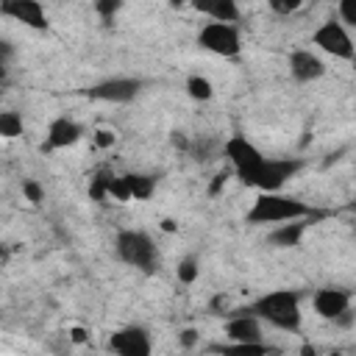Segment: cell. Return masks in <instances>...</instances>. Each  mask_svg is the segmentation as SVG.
<instances>
[{"label": "cell", "mask_w": 356, "mask_h": 356, "mask_svg": "<svg viewBox=\"0 0 356 356\" xmlns=\"http://www.w3.org/2000/svg\"><path fill=\"white\" fill-rule=\"evenodd\" d=\"M106 348L111 353H120V356H147L150 353V337L142 325H125L108 337Z\"/></svg>", "instance_id": "30bf717a"}, {"label": "cell", "mask_w": 356, "mask_h": 356, "mask_svg": "<svg viewBox=\"0 0 356 356\" xmlns=\"http://www.w3.org/2000/svg\"><path fill=\"white\" fill-rule=\"evenodd\" d=\"M211 350L222 353H270L273 348L264 342H234V345H211Z\"/></svg>", "instance_id": "ffe728a7"}, {"label": "cell", "mask_w": 356, "mask_h": 356, "mask_svg": "<svg viewBox=\"0 0 356 356\" xmlns=\"http://www.w3.org/2000/svg\"><path fill=\"white\" fill-rule=\"evenodd\" d=\"M289 72H292V78H295L298 83H309V81L323 78L325 64H323V58H320L317 53L300 47V50H292V53H289Z\"/></svg>", "instance_id": "9a60e30c"}, {"label": "cell", "mask_w": 356, "mask_h": 356, "mask_svg": "<svg viewBox=\"0 0 356 356\" xmlns=\"http://www.w3.org/2000/svg\"><path fill=\"white\" fill-rule=\"evenodd\" d=\"M0 14L22 22L25 28H33V31L47 28V11L39 0H0Z\"/></svg>", "instance_id": "7c38bea8"}, {"label": "cell", "mask_w": 356, "mask_h": 356, "mask_svg": "<svg viewBox=\"0 0 356 356\" xmlns=\"http://www.w3.org/2000/svg\"><path fill=\"white\" fill-rule=\"evenodd\" d=\"M312 220H314V217L286 220V222H281L278 228H273V231L267 234V242H270L273 248H298L300 239H303V234H306V228L312 225Z\"/></svg>", "instance_id": "2e32d148"}, {"label": "cell", "mask_w": 356, "mask_h": 356, "mask_svg": "<svg viewBox=\"0 0 356 356\" xmlns=\"http://www.w3.org/2000/svg\"><path fill=\"white\" fill-rule=\"evenodd\" d=\"M197 44L214 56H222V58H234L239 56L242 50V39H239V28L234 22H206L197 33Z\"/></svg>", "instance_id": "277c9868"}, {"label": "cell", "mask_w": 356, "mask_h": 356, "mask_svg": "<svg viewBox=\"0 0 356 356\" xmlns=\"http://www.w3.org/2000/svg\"><path fill=\"white\" fill-rule=\"evenodd\" d=\"M83 136V125L70 120V117H56L50 125H47V136H44V145L42 150H61V147H70L75 145L78 139Z\"/></svg>", "instance_id": "5bb4252c"}, {"label": "cell", "mask_w": 356, "mask_h": 356, "mask_svg": "<svg viewBox=\"0 0 356 356\" xmlns=\"http://www.w3.org/2000/svg\"><path fill=\"white\" fill-rule=\"evenodd\" d=\"M181 3H184V0H170V6H181Z\"/></svg>", "instance_id": "1f68e13d"}, {"label": "cell", "mask_w": 356, "mask_h": 356, "mask_svg": "<svg viewBox=\"0 0 356 356\" xmlns=\"http://www.w3.org/2000/svg\"><path fill=\"white\" fill-rule=\"evenodd\" d=\"M22 192H25V197L31 200V203H42V197H44V189L36 184V181H22Z\"/></svg>", "instance_id": "4316f807"}, {"label": "cell", "mask_w": 356, "mask_h": 356, "mask_svg": "<svg viewBox=\"0 0 356 356\" xmlns=\"http://www.w3.org/2000/svg\"><path fill=\"white\" fill-rule=\"evenodd\" d=\"M186 92L192 100H211L214 89H211V81L203 78V75H189L186 78Z\"/></svg>", "instance_id": "d6986e66"}, {"label": "cell", "mask_w": 356, "mask_h": 356, "mask_svg": "<svg viewBox=\"0 0 356 356\" xmlns=\"http://www.w3.org/2000/svg\"><path fill=\"white\" fill-rule=\"evenodd\" d=\"M95 142H97V147H111L114 145V134L111 131H97L95 134Z\"/></svg>", "instance_id": "83f0119b"}, {"label": "cell", "mask_w": 356, "mask_h": 356, "mask_svg": "<svg viewBox=\"0 0 356 356\" xmlns=\"http://www.w3.org/2000/svg\"><path fill=\"white\" fill-rule=\"evenodd\" d=\"M259 320L295 334L300 328V295L295 289H273L248 306Z\"/></svg>", "instance_id": "7a4b0ae2"}, {"label": "cell", "mask_w": 356, "mask_h": 356, "mask_svg": "<svg viewBox=\"0 0 356 356\" xmlns=\"http://www.w3.org/2000/svg\"><path fill=\"white\" fill-rule=\"evenodd\" d=\"M222 153H225V159L231 161V167H234V172H236V178L242 181V184H248L250 181V175L261 167V161L267 159L250 139H245V136H231V139H225V145H222Z\"/></svg>", "instance_id": "52a82bcc"}, {"label": "cell", "mask_w": 356, "mask_h": 356, "mask_svg": "<svg viewBox=\"0 0 356 356\" xmlns=\"http://www.w3.org/2000/svg\"><path fill=\"white\" fill-rule=\"evenodd\" d=\"M72 339H75V342H83V331H81V328H75V331H72Z\"/></svg>", "instance_id": "4dcf8cb0"}, {"label": "cell", "mask_w": 356, "mask_h": 356, "mask_svg": "<svg viewBox=\"0 0 356 356\" xmlns=\"http://www.w3.org/2000/svg\"><path fill=\"white\" fill-rule=\"evenodd\" d=\"M195 339H197V337H195V331H192V328H186V331L181 334V345H184V348H192V345H195Z\"/></svg>", "instance_id": "f1b7e54d"}, {"label": "cell", "mask_w": 356, "mask_h": 356, "mask_svg": "<svg viewBox=\"0 0 356 356\" xmlns=\"http://www.w3.org/2000/svg\"><path fill=\"white\" fill-rule=\"evenodd\" d=\"M197 275H200V261H197L195 256L181 259V264H178V281H181V284H195Z\"/></svg>", "instance_id": "7402d4cb"}, {"label": "cell", "mask_w": 356, "mask_h": 356, "mask_svg": "<svg viewBox=\"0 0 356 356\" xmlns=\"http://www.w3.org/2000/svg\"><path fill=\"white\" fill-rule=\"evenodd\" d=\"M192 8L197 14H206L209 19H217V22H236L239 19L236 0H192Z\"/></svg>", "instance_id": "e0dca14e"}, {"label": "cell", "mask_w": 356, "mask_h": 356, "mask_svg": "<svg viewBox=\"0 0 356 356\" xmlns=\"http://www.w3.org/2000/svg\"><path fill=\"white\" fill-rule=\"evenodd\" d=\"M156 189V178L145 172H128V175H114L111 181V197L120 203L128 200H147Z\"/></svg>", "instance_id": "9c48e42d"}, {"label": "cell", "mask_w": 356, "mask_h": 356, "mask_svg": "<svg viewBox=\"0 0 356 356\" xmlns=\"http://www.w3.org/2000/svg\"><path fill=\"white\" fill-rule=\"evenodd\" d=\"M0 134L6 139H17L22 134V117L17 111H3L0 114Z\"/></svg>", "instance_id": "44dd1931"}, {"label": "cell", "mask_w": 356, "mask_h": 356, "mask_svg": "<svg viewBox=\"0 0 356 356\" xmlns=\"http://www.w3.org/2000/svg\"><path fill=\"white\" fill-rule=\"evenodd\" d=\"M195 161H209V159H214V153H217V145L214 142H209V139H200V142H189V150H186Z\"/></svg>", "instance_id": "603a6c76"}, {"label": "cell", "mask_w": 356, "mask_h": 356, "mask_svg": "<svg viewBox=\"0 0 356 356\" xmlns=\"http://www.w3.org/2000/svg\"><path fill=\"white\" fill-rule=\"evenodd\" d=\"M312 44H317L323 53L334 56V58H342V61H353L356 58V44L345 28L342 19H325L314 33H312Z\"/></svg>", "instance_id": "5b68a950"}, {"label": "cell", "mask_w": 356, "mask_h": 356, "mask_svg": "<svg viewBox=\"0 0 356 356\" xmlns=\"http://www.w3.org/2000/svg\"><path fill=\"white\" fill-rule=\"evenodd\" d=\"M225 178H228L225 172H220V175H214V184H211V189H209V192H211V195H217V192H220V186L225 184Z\"/></svg>", "instance_id": "f546056e"}, {"label": "cell", "mask_w": 356, "mask_h": 356, "mask_svg": "<svg viewBox=\"0 0 356 356\" xmlns=\"http://www.w3.org/2000/svg\"><path fill=\"white\" fill-rule=\"evenodd\" d=\"M300 167H303L300 159H264L245 186H256L261 192H278L289 178L300 172Z\"/></svg>", "instance_id": "8992f818"}, {"label": "cell", "mask_w": 356, "mask_h": 356, "mask_svg": "<svg viewBox=\"0 0 356 356\" xmlns=\"http://www.w3.org/2000/svg\"><path fill=\"white\" fill-rule=\"evenodd\" d=\"M339 19L350 28H356V0H339Z\"/></svg>", "instance_id": "d4e9b609"}, {"label": "cell", "mask_w": 356, "mask_h": 356, "mask_svg": "<svg viewBox=\"0 0 356 356\" xmlns=\"http://www.w3.org/2000/svg\"><path fill=\"white\" fill-rule=\"evenodd\" d=\"M120 8H122V0H95V11L100 14V19L106 25H111V19L117 17Z\"/></svg>", "instance_id": "cb8c5ba5"}, {"label": "cell", "mask_w": 356, "mask_h": 356, "mask_svg": "<svg viewBox=\"0 0 356 356\" xmlns=\"http://www.w3.org/2000/svg\"><path fill=\"white\" fill-rule=\"evenodd\" d=\"M114 250H117V256H120L125 264H131V267H136V270H142V273H153V270L159 267L156 242H153L150 234H145V231H136V228L120 231L117 239H114Z\"/></svg>", "instance_id": "3957f363"}, {"label": "cell", "mask_w": 356, "mask_h": 356, "mask_svg": "<svg viewBox=\"0 0 356 356\" xmlns=\"http://www.w3.org/2000/svg\"><path fill=\"white\" fill-rule=\"evenodd\" d=\"M111 181H114V172H111V170H100V172L89 181V197H92V200H106V197H111Z\"/></svg>", "instance_id": "ac0fdd59"}, {"label": "cell", "mask_w": 356, "mask_h": 356, "mask_svg": "<svg viewBox=\"0 0 356 356\" xmlns=\"http://www.w3.org/2000/svg\"><path fill=\"white\" fill-rule=\"evenodd\" d=\"M348 211H353V214H356V203H350V206H348Z\"/></svg>", "instance_id": "d6a6232c"}, {"label": "cell", "mask_w": 356, "mask_h": 356, "mask_svg": "<svg viewBox=\"0 0 356 356\" xmlns=\"http://www.w3.org/2000/svg\"><path fill=\"white\" fill-rule=\"evenodd\" d=\"M312 306L323 320H337L339 314H345L350 309V292L339 289V286H323L314 292Z\"/></svg>", "instance_id": "4fadbf2b"}, {"label": "cell", "mask_w": 356, "mask_h": 356, "mask_svg": "<svg viewBox=\"0 0 356 356\" xmlns=\"http://www.w3.org/2000/svg\"><path fill=\"white\" fill-rule=\"evenodd\" d=\"M139 89H142L139 78H106L100 83L81 89V95L92 100H106V103H131L139 95Z\"/></svg>", "instance_id": "ba28073f"}, {"label": "cell", "mask_w": 356, "mask_h": 356, "mask_svg": "<svg viewBox=\"0 0 356 356\" xmlns=\"http://www.w3.org/2000/svg\"><path fill=\"white\" fill-rule=\"evenodd\" d=\"M228 320H225V337L231 342H261V320L248 309H234V312H225Z\"/></svg>", "instance_id": "8fae6325"}, {"label": "cell", "mask_w": 356, "mask_h": 356, "mask_svg": "<svg viewBox=\"0 0 356 356\" xmlns=\"http://www.w3.org/2000/svg\"><path fill=\"white\" fill-rule=\"evenodd\" d=\"M303 3H309V0H270V8H273L275 14H292V11H298Z\"/></svg>", "instance_id": "484cf974"}, {"label": "cell", "mask_w": 356, "mask_h": 356, "mask_svg": "<svg viewBox=\"0 0 356 356\" xmlns=\"http://www.w3.org/2000/svg\"><path fill=\"white\" fill-rule=\"evenodd\" d=\"M303 217L320 220L323 211L312 209L309 203H303L298 197L281 195V192H261L253 200V206L248 209L245 222H250V225H267V222H286V220H303Z\"/></svg>", "instance_id": "6da1fadb"}]
</instances>
